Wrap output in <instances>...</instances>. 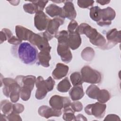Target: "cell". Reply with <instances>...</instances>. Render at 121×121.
Instances as JSON below:
<instances>
[{"label": "cell", "mask_w": 121, "mask_h": 121, "mask_svg": "<svg viewBox=\"0 0 121 121\" xmlns=\"http://www.w3.org/2000/svg\"><path fill=\"white\" fill-rule=\"evenodd\" d=\"M12 53L23 63L33 65L37 60L38 51L35 47L28 42H23L12 47Z\"/></svg>", "instance_id": "6da1fadb"}, {"label": "cell", "mask_w": 121, "mask_h": 121, "mask_svg": "<svg viewBox=\"0 0 121 121\" xmlns=\"http://www.w3.org/2000/svg\"><path fill=\"white\" fill-rule=\"evenodd\" d=\"M2 84L4 86L2 88L4 95L6 97H9L11 102H17L20 97V86L15 79L10 78H1V86Z\"/></svg>", "instance_id": "7a4b0ae2"}, {"label": "cell", "mask_w": 121, "mask_h": 121, "mask_svg": "<svg viewBox=\"0 0 121 121\" xmlns=\"http://www.w3.org/2000/svg\"><path fill=\"white\" fill-rule=\"evenodd\" d=\"M36 79V77L33 75H18L15 78V79L21 86L20 98L22 100L26 101L30 99Z\"/></svg>", "instance_id": "3957f363"}, {"label": "cell", "mask_w": 121, "mask_h": 121, "mask_svg": "<svg viewBox=\"0 0 121 121\" xmlns=\"http://www.w3.org/2000/svg\"><path fill=\"white\" fill-rule=\"evenodd\" d=\"M80 73L83 82L95 84H98L101 81L102 75L100 72L88 66L82 67Z\"/></svg>", "instance_id": "277c9868"}, {"label": "cell", "mask_w": 121, "mask_h": 121, "mask_svg": "<svg viewBox=\"0 0 121 121\" xmlns=\"http://www.w3.org/2000/svg\"><path fill=\"white\" fill-rule=\"evenodd\" d=\"M28 41L32 45L36 46L40 51H45L50 52L52 49L48 42L49 41L43 35L42 33L36 34L33 32Z\"/></svg>", "instance_id": "5b68a950"}, {"label": "cell", "mask_w": 121, "mask_h": 121, "mask_svg": "<svg viewBox=\"0 0 121 121\" xmlns=\"http://www.w3.org/2000/svg\"><path fill=\"white\" fill-rule=\"evenodd\" d=\"M106 105L100 102L89 104L84 108L85 112L89 115H93L98 119L103 118L105 113Z\"/></svg>", "instance_id": "8992f818"}, {"label": "cell", "mask_w": 121, "mask_h": 121, "mask_svg": "<svg viewBox=\"0 0 121 121\" xmlns=\"http://www.w3.org/2000/svg\"><path fill=\"white\" fill-rule=\"evenodd\" d=\"M49 104L52 108L61 110L62 108L65 109L70 107L71 101L68 97L54 95L51 97L49 100Z\"/></svg>", "instance_id": "52a82bcc"}, {"label": "cell", "mask_w": 121, "mask_h": 121, "mask_svg": "<svg viewBox=\"0 0 121 121\" xmlns=\"http://www.w3.org/2000/svg\"><path fill=\"white\" fill-rule=\"evenodd\" d=\"M116 16L115 10L110 7L101 9V20L97 22V24L101 26H108L112 24V21Z\"/></svg>", "instance_id": "ba28073f"}, {"label": "cell", "mask_w": 121, "mask_h": 121, "mask_svg": "<svg viewBox=\"0 0 121 121\" xmlns=\"http://www.w3.org/2000/svg\"><path fill=\"white\" fill-rule=\"evenodd\" d=\"M106 44L104 50L111 49L121 43V31L117 30L116 28H113L109 30L106 35Z\"/></svg>", "instance_id": "9c48e42d"}, {"label": "cell", "mask_w": 121, "mask_h": 121, "mask_svg": "<svg viewBox=\"0 0 121 121\" xmlns=\"http://www.w3.org/2000/svg\"><path fill=\"white\" fill-rule=\"evenodd\" d=\"M35 84L36 87L35 98L38 100L43 99L49 92L45 80L42 77L39 76L36 78Z\"/></svg>", "instance_id": "30bf717a"}, {"label": "cell", "mask_w": 121, "mask_h": 121, "mask_svg": "<svg viewBox=\"0 0 121 121\" xmlns=\"http://www.w3.org/2000/svg\"><path fill=\"white\" fill-rule=\"evenodd\" d=\"M50 18L43 12H37L34 17V25L36 28L40 31L46 29Z\"/></svg>", "instance_id": "8fae6325"}, {"label": "cell", "mask_w": 121, "mask_h": 121, "mask_svg": "<svg viewBox=\"0 0 121 121\" xmlns=\"http://www.w3.org/2000/svg\"><path fill=\"white\" fill-rule=\"evenodd\" d=\"M64 5L62 8L61 17L72 20L76 17L77 12L72 0H65Z\"/></svg>", "instance_id": "7c38bea8"}, {"label": "cell", "mask_w": 121, "mask_h": 121, "mask_svg": "<svg viewBox=\"0 0 121 121\" xmlns=\"http://www.w3.org/2000/svg\"><path fill=\"white\" fill-rule=\"evenodd\" d=\"M57 52L62 61L69 63L72 59V54L69 47L67 43H59L57 46Z\"/></svg>", "instance_id": "4fadbf2b"}, {"label": "cell", "mask_w": 121, "mask_h": 121, "mask_svg": "<svg viewBox=\"0 0 121 121\" xmlns=\"http://www.w3.org/2000/svg\"><path fill=\"white\" fill-rule=\"evenodd\" d=\"M38 112L39 115L46 119H48L52 116L60 117L62 114L61 110H56L47 105L40 106L38 109Z\"/></svg>", "instance_id": "5bb4252c"}, {"label": "cell", "mask_w": 121, "mask_h": 121, "mask_svg": "<svg viewBox=\"0 0 121 121\" xmlns=\"http://www.w3.org/2000/svg\"><path fill=\"white\" fill-rule=\"evenodd\" d=\"M65 18L58 17L49 20L46 31L51 35H54L58 32V29L60 26L64 23Z\"/></svg>", "instance_id": "9a60e30c"}, {"label": "cell", "mask_w": 121, "mask_h": 121, "mask_svg": "<svg viewBox=\"0 0 121 121\" xmlns=\"http://www.w3.org/2000/svg\"><path fill=\"white\" fill-rule=\"evenodd\" d=\"M81 42L80 35L76 31L72 33H69L67 44L70 49L72 50L78 49L80 47Z\"/></svg>", "instance_id": "2e32d148"}, {"label": "cell", "mask_w": 121, "mask_h": 121, "mask_svg": "<svg viewBox=\"0 0 121 121\" xmlns=\"http://www.w3.org/2000/svg\"><path fill=\"white\" fill-rule=\"evenodd\" d=\"M69 70L68 66L61 63H58L52 72V75L55 79L60 80L67 75Z\"/></svg>", "instance_id": "e0dca14e"}, {"label": "cell", "mask_w": 121, "mask_h": 121, "mask_svg": "<svg viewBox=\"0 0 121 121\" xmlns=\"http://www.w3.org/2000/svg\"><path fill=\"white\" fill-rule=\"evenodd\" d=\"M15 32L17 37L21 41H28L33 32L20 25L15 27Z\"/></svg>", "instance_id": "ac0fdd59"}, {"label": "cell", "mask_w": 121, "mask_h": 121, "mask_svg": "<svg viewBox=\"0 0 121 121\" xmlns=\"http://www.w3.org/2000/svg\"><path fill=\"white\" fill-rule=\"evenodd\" d=\"M49 52L42 51L38 53L37 63L43 67L48 68L50 66V60L51 59V56Z\"/></svg>", "instance_id": "d6986e66"}, {"label": "cell", "mask_w": 121, "mask_h": 121, "mask_svg": "<svg viewBox=\"0 0 121 121\" xmlns=\"http://www.w3.org/2000/svg\"><path fill=\"white\" fill-rule=\"evenodd\" d=\"M69 95L72 101H78L81 99L85 95L82 85L74 86L69 91Z\"/></svg>", "instance_id": "ffe728a7"}, {"label": "cell", "mask_w": 121, "mask_h": 121, "mask_svg": "<svg viewBox=\"0 0 121 121\" xmlns=\"http://www.w3.org/2000/svg\"><path fill=\"white\" fill-rule=\"evenodd\" d=\"M45 12L52 17H61L62 9V8L55 4H51L45 8Z\"/></svg>", "instance_id": "44dd1931"}, {"label": "cell", "mask_w": 121, "mask_h": 121, "mask_svg": "<svg viewBox=\"0 0 121 121\" xmlns=\"http://www.w3.org/2000/svg\"><path fill=\"white\" fill-rule=\"evenodd\" d=\"M95 55L94 49L90 47H87L84 49L81 53L82 58L86 61H90L93 60Z\"/></svg>", "instance_id": "7402d4cb"}, {"label": "cell", "mask_w": 121, "mask_h": 121, "mask_svg": "<svg viewBox=\"0 0 121 121\" xmlns=\"http://www.w3.org/2000/svg\"><path fill=\"white\" fill-rule=\"evenodd\" d=\"M71 84L68 78L66 77L60 81L57 86V89L60 92L66 93L71 87Z\"/></svg>", "instance_id": "603a6c76"}, {"label": "cell", "mask_w": 121, "mask_h": 121, "mask_svg": "<svg viewBox=\"0 0 121 121\" xmlns=\"http://www.w3.org/2000/svg\"><path fill=\"white\" fill-rule=\"evenodd\" d=\"M100 91V89L95 85H90L86 90L87 95L93 99H96Z\"/></svg>", "instance_id": "cb8c5ba5"}, {"label": "cell", "mask_w": 121, "mask_h": 121, "mask_svg": "<svg viewBox=\"0 0 121 121\" xmlns=\"http://www.w3.org/2000/svg\"><path fill=\"white\" fill-rule=\"evenodd\" d=\"M13 104L8 100H3L0 102V109L2 113L8 115L13 111Z\"/></svg>", "instance_id": "d4e9b609"}, {"label": "cell", "mask_w": 121, "mask_h": 121, "mask_svg": "<svg viewBox=\"0 0 121 121\" xmlns=\"http://www.w3.org/2000/svg\"><path fill=\"white\" fill-rule=\"evenodd\" d=\"M89 16L90 18L94 21L97 22L101 20V9L97 6L92 7L89 9Z\"/></svg>", "instance_id": "484cf974"}, {"label": "cell", "mask_w": 121, "mask_h": 121, "mask_svg": "<svg viewBox=\"0 0 121 121\" xmlns=\"http://www.w3.org/2000/svg\"><path fill=\"white\" fill-rule=\"evenodd\" d=\"M63 112L62 118L64 121H76V116L74 114L75 112L72 109L70 106L63 109Z\"/></svg>", "instance_id": "4316f807"}, {"label": "cell", "mask_w": 121, "mask_h": 121, "mask_svg": "<svg viewBox=\"0 0 121 121\" xmlns=\"http://www.w3.org/2000/svg\"><path fill=\"white\" fill-rule=\"evenodd\" d=\"M69 33L67 31L63 30L56 33L54 37L58 40L59 43H67L68 39Z\"/></svg>", "instance_id": "83f0119b"}, {"label": "cell", "mask_w": 121, "mask_h": 121, "mask_svg": "<svg viewBox=\"0 0 121 121\" xmlns=\"http://www.w3.org/2000/svg\"><path fill=\"white\" fill-rule=\"evenodd\" d=\"M111 98V94L106 89H100L99 95L96 99L98 102L104 104Z\"/></svg>", "instance_id": "f1b7e54d"}, {"label": "cell", "mask_w": 121, "mask_h": 121, "mask_svg": "<svg viewBox=\"0 0 121 121\" xmlns=\"http://www.w3.org/2000/svg\"><path fill=\"white\" fill-rule=\"evenodd\" d=\"M70 79L73 86L81 85L83 83L82 80L81 73L78 71L74 72L71 74Z\"/></svg>", "instance_id": "f546056e"}, {"label": "cell", "mask_w": 121, "mask_h": 121, "mask_svg": "<svg viewBox=\"0 0 121 121\" xmlns=\"http://www.w3.org/2000/svg\"><path fill=\"white\" fill-rule=\"evenodd\" d=\"M23 9L26 12L31 14L36 13L37 12L36 6L33 1H31L30 3H25L23 5Z\"/></svg>", "instance_id": "4dcf8cb0"}, {"label": "cell", "mask_w": 121, "mask_h": 121, "mask_svg": "<svg viewBox=\"0 0 121 121\" xmlns=\"http://www.w3.org/2000/svg\"><path fill=\"white\" fill-rule=\"evenodd\" d=\"M94 0H78V5L82 9H89L91 8L94 3Z\"/></svg>", "instance_id": "1f68e13d"}, {"label": "cell", "mask_w": 121, "mask_h": 121, "mask_svg": "<svg viewBox=\"0 0 121 121\" xmlns=\"http://www.w3.org/2000/svg\"><path fill=\"white\" fill-rule=\"evenodd\" d=\"M36 6L37 11H43L47 3L48 2V1L47 0H36L32 1Z\"/></svg>", "instance_id": "d6a6232c"}, {"label": "cell", "mask_w": 121, "mask_h": 121, "mask_svg": "<svg viewBox=\"0 0 121 121\" xmlns=\"http://www.w3.org/2000/svg\"><path fill=\"white\" fill-rule=\"evenodd\" d=\"M70 107L75 112H81L83 109L82 104L79 101H75L71 103Z\"/></svg>", "instance_id": "836d02e7"}, {"label": "cell", "mask_w": 121, "mask_h": 121, "mask_svg": "<svg viewBox=\"0 0 121 121\" xmlns=\"http://www.w3.org/2000/svg\"><path fill=\"white\" fill-rule=\"evenodd\" d=\"M7 118L8 121H22V119L19 114L15 112H14L12 111L10 113L7 115Z\"/></svg>", "instance_id": "e575fe53"}, {"label": "cell", "mask_w": 121, "mask_h": 121, "mask_svg": "<svg viewBox=\"0 0 121 121\" xmlns=\"http://www.w3.org/2000/svg\"><path fill=\"white\" fill-rule=\"evenodd\" d=\"M78 26V22L74 20H71L68 26V33H72L75 31Z\"/></svg>", "instance_id": "d590c367"}, {"label": "cell", "mask_w": 121, "mask_h": 121, "mask_svg": "<svg viewBox=\"0 0 121 121\" xmlns=\"http://www.w3.org/2000/svg\"><path fill=\"white\" fill-rule=\"evenodd\" d=\"M25 109V107L24 105L19 104V103H16L13 104V111L19 114L22 112Z\"/></svg>", "instance_id": "8d00e7d4"}, {"label": "cell", "mask_w": 121, "mask_h": 121, "mask_svg": "<svg viewBox=\"0 0 121 121\" xmlns=\"http://www.w3.org/2000/svg\"><path fill=\"white\" fill-rule=\"evenodd\" d=\"M22 41L21 40L18 39L17 37H16L14 35H13L11 38H10L8 40V42L10 44L14 45L15 46L18 45L20 44L21 43Z\"/></svg>", "instance_id": "74e56055"}, {"label": "cell", "mask_w": 121, "mask_h": 121, "mask_svg": "<svg viewBox=\"0 0 121 121\" xmlns=\"http://www.w3.org/2000/svg\"><path fill=\"white\" fill-rule=\"evenodd\" d=\"M104 121H121V119L119 117V116L116 115V114H110L107 115L106 117L104 118Z\"/></svg>", "instance_id": "f35d334b"}, {"label": "cell", "mask_w": 121, "mask_h": 121, "mask_svg": "<svg viewBox=\"0 0 121 121\" xmlns=\"http://www.w3.org/2000/svg\"><path fill=\"white\" fill-rule=\"evenodd\" d=\"M1 31H2L5 33V34L6 35L7 37L8 40L10 38H11L13 36V34H12V32L9 29L4 28H3L1 30Z\"/></svg>", "instance_id": "ab89813d"}, {"label": "cell", "mask_w": 121, "mask_h": 121, "mask_svg": "<svg viewBox=\"0 0 121 121\" xmlns=\"http://www.w3.org/2000/svg\"><path fill=\"white\" fill-rule=\"evenodd\" d=\"M7 37L5 34V33L1 30L0 31V44L2 43L3 42H4L5 41L7 40Z\"/></svg>", "instance_id": "60d3db41"}, {"label": "cell", "mask_w": 121, "mask_h": 121, "mask_svg": "<svg viewBox=\"0 0 121 121\" xmlns=\"http://www.w3.org/2000/svg\"><path fill=\"white\" fill-rule=\"evenodd\" d=\"M76 121H87V119L83 115L79 114L76 116Z\"/></svg>", "instance_id": "b9f144b4"}, {"label": "cell", "mask_w": 121, "mask_h": 121, "mask_svg": "<svg viewBox=\"0 0 121 121\" xmlns=\"http://www.w3.org/2000/svg\"><path fill=\"white\" fill-rule=\"evenodd\" d=\"M96 2L101 5H104L109 4L110 2V0H96Z\"/></svg>", "instance_id": "7bdbcfd3"}, {"label": "cell", "mask_w": 121, "mask_h": 121, "mask_svg": "<svg viewBox=\"0 0 121 121\" xmlns=\"http://www.w3.org/2000/svg\"><path fill=\"white\" fill-rule=\"evenodd\" d=\"M0 121H8V118H7V116L4 114H1V118H0Z\"/></svg>", "instance_id": "ee69618b"}, {"label": "cell", "mask_w": 121, "mask_h": 121, "mask_svg": "<svg viewBox=\"0 0 121 121\" xmlns=\"http://www.w3.org/2000/svg\"><path fill=\"white\" fill-rule=\"evenodd\" d=\"M53 2H55V3H61V2H64L65 0H60V1H52Z\"/></svg>", "instance_id": "f6af8a7d"}]
</instances>
